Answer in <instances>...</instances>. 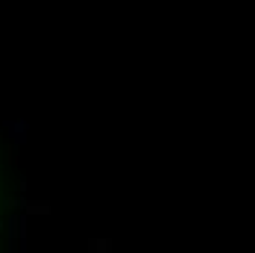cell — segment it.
Returning a JSON list of instances; mask_svg holds the SVG:
<instances>
[{
	"mask_svg": "<svg viewBox=\"0 0 255 253\" xmlns=\"http://www.w3.org/2000/svg\"><path fill=\"white\" fill-rule=\"evenodd\" d=\"M88 253H112V242L109 239H91L88 242Z\"/></svg>",
	"mask_w": 255,
	"mask_h": 253,
	"instance_id": "6da1fadb",
	"label": "cell"
},
{
	"mask_svg": "<svg viewBox=\"0 0 255 253\" xmlns=\"http://www.w3.org/2000/svg\"><path fill=\"white\" fill-rule=\"evenodd\" d=\"M27 212H30V215H47V212H50V203H47V200H35V203L27 206Z\"/></svg>",
	"mask_w": 255,
	"mask_h": 253,
	"instance_id": "7a4b0ae2",
	"label": "cell"
}]
</instances>
